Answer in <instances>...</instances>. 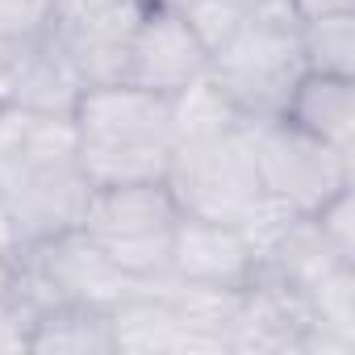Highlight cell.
<instances>
[{
  "instance_id": "cell-21",
  "label": "cell",
  "mask_w": 355,
  "mask_h": 355,
  "mask_svg": "<svg viewBox=\"0 0 355 355\" xmlns=\"http://www.w3.org/2000/svg\"><path fill=\"white\" fill-rule=\"evenodd\" d=\"M0 351H26V322L13 309V301L0 305Z\"/></svg>"
},
{
  "instance_id": "cell-17",
  "label": "cell",
  "mask_w": 355,
  "mask_h": 355,
  "mask_svg": "<svg viewBox=\"0 0 355 355\" xmlns=\"http://www.w3.org/2000/svg\"><path fill=\"white\" fill-rule=\"evenodd\" d=\"M55 0H0V46H38L51 38Z\"/></svg>"
},
{
  "instance_id": "cell-9",
  "label": "cell",
  "mask_w": 355,
  "mask_h": 355,
  "mask_svg": "<svg viewBox=\"0 0 355 355\" xmlns=\"http://www.w3.org/2000/svg\"><path fill=\"white\" fill-rule=\"evenodd\" d=\"M259 263L239 230V222H209L180 214L171 230L167 276L189 284H218V288H247Z\"/></svg>"
},
{
  "instance_id": "cell-10",
  "label": "cell",
  "mask_w": 355,
  "mask_h": 355,
  "mask_svg": "<svg viewBox=\"0 0 355 355\" xmlns=\"http://www.w3.org/2000/svg\"><path fill=\"white\" fill-rule=\"evenodd\" d=\"M109 330H113V355H201L218 351L205 334L184 326V318L167 305V297L146 280L134 297H125L117 309H109ZM222 355V351H218Z\"/></svg>"
},
{
  "instance_id": "cell-14",
  "label": "cell",
  "mask_w": 355,
  "mask_h": 355,
  "mask_svg": "<svg viewBox=\"0 0 355 355\" xmlns=\"http://www.w3.org/2000/svg\"><path fill=\"white\" fill-rule=\"evenodd\" d=\"M243 113L234 109V101L214 84V76H197L189 88H180L175 96H167V130H171V146L180 142H201V138H218L226 130H239Z\"/></svg>"
},
{
  "instance_id": "cell-6",
  "label": "cell",
  "mask_w": 355,
  "mask_h": 355,
  "mask_svg": "<svg viewBox=\"0 0 355 355\" xmlns=\"http://www.w3.org/2000/svg\"><path fill=\"white\" fill-rule=\"evenodd\" d=\"M247 138H251V150H255L263 193L293 205L297 214H313L338 189L355 184V159L351 155L301 134L284 117L247 121Z\"/></svg>"
},
{
  "instance_id": "cell-2",
  "label": "cell",
  "mask_w": 355,
  "mask_h": 355,
  "mask_svg": "<svg viewBox=\"0 0 355 355\" xmlns=\"http://www.w3.org/2000/svg\"><path fill=\"white\" fill-rule=\"evenodd\" d=\"M301 71H305V59H301L297 17H293L288 5L255 9L209 55V76L234 101L243 121L280 117V109H284L293 84L301 80Z\"/></svg>"
},
{
  "instance_id": "cell-19",
  "label": "cell",
  "mask_w": 355,
  "mask_h": 355,
  "mask_svg": "<svg viewBox=\"0 0 355 355\" xmlns=\"http://www.w3.org/2000/svg\"><path fill=\"white\" fill-rule=\"evenodd\" d=\"M184 17H189V26L197 30V38L205 42V51L214 55V51L251 17V9L243 5V0H197V5L184 9Z\"/></svg>"
},
{
  "instance_id": "cell-1",
  "label": "cell",
  "mask_w": 355,
  "mask_h": 355,
  "mask_svg": "<svg viewBox=\"0 0 355 355\" xmlns=\"http://www.w3.org/2000/svg\"><path fill=\"white\" fill-rule=\"evenodd\" d=\"M80 138V167L92 189L146 184L167 175L171 130L167 96H155L138 84H92L71 109Z\"/></svg>"
},
{
  "instance_id": "cell-18",
  "label": "cell",
  "mask_w": 355,
  "mask_h": 355,
  "mask_svg": "<svg viewBox=\"0 0 355 355\" xmlns=\"http://www.w3.org/2000/svg\"><path fill=\"white\" fill-rule=\"evenodd\" d=\"M309 218H313L322 243L330 247V255L343 259V263H355V184L338 189V193H334L330 201H322Z\"/></svg>"
},
{
  "instance_id": "cell-24",
  "label": "cell",
  "mask_w": 355,
  "mask_h": 355,
  "mask_svg": "<svg viewBox=\"0 0 355 355\" xmlns=\"http://www.w3.org/2000/svg\"><path fill=\"white\" fill-rule=\"evenodd\" d=\"M17 259L21 255H0V305L13 301V284H17Z\"/></svg>"
},
{
  "instance_id": "cell-22",
  "label": "cell",
  "mask_w": 355,
  "mask_h": 355,
  "mask_svg": "<svg viewBox=\"0 0 355 355\" xmlns=\"http://www.w3.org/2000/svg\"><path fill=\"white\" fill-rule=\"evenodd\" d=\"M297 21L309 17H330V13H355V0H284Z\"/></svg>"
},
{
  "instance_id": "cell-15",
  "label": "cell",
  "mask_w": 355,
  "mask_h": 355,
  "mask_svg": "<svg viewBox=\"0 0 355 355\" xmlns=\"http://www.w3.org/2000/svg\"><path fill=\"white\" fill-rule=\"evenodd\" d=\"M305 71L326 76H355V13H330L297 21Z\"/></svg>"
},
{
  "instance_id": "cell-8",
  "label": "cell",
  "mask_w": 355,
  "mask_h": 355,
  "mask_svg": "<svg viewBox=\"0 0 355 355\" xmlns=\"http://www.w3.org/2000/svg\"><path fill=\"white\" fill-rule=\"evenodd\" d=\"M209 71V51L189 26L180 9H155L146 5L134 38H130V63L125 84H138L155 96H175L197 76Z\"/></svg>"
},
{
  "instance_id": "cell-25",
  "label": "cell",
  "mask_w": 355,
  "mask_h": 355,
  "mask_svg": "<svg viewBox=\"0 0 355 355\" xmlns=\"http://www.w3.org/2000/svg\"><path fill=\"white\" fill-rule=\"evenodd\" d=\"M146 5H155V9H189V5H197V0H146Z\"/></svg>"
},
{
  "instance_id": "cell-11",
  "label": "cell",
  "mask_w": 355,
  "mask_h": 355,
  "mask_svg": "<svg viewBox=\"0 0 355 355\" xmlns=\"http://www.w3.org/2000/svg\"><path fill=\"white\" fill-rule=\"evenodd\" d=\"M280 117L297 125L301 134L355 159V76L301 71Z\"/></svg>"
},
{
  "instance_id": "cell-16",
  "label": "cell",
  "mask_w": 355,
  "mask_h": 355,
  "mask_svg": "<svg viewBox=\"0 0 355 355\" xmlns=\"http://www.w3.org/2000/svg\"><path fill=\"white\" fill-rule=\"evenodd\" d=\"M301 301L318 326L343 338H355V268L351 263H330L318 280L301 288Z\"/></svg>"
},
{
  "instance_id": "cell-27",
  "label": "cell",
  "mask_w": 355,
  "mask_h": 355,
  "mask_svg": "<svg viewBox=\"0 0 355 355\" xmlns=\"http://www.w3.org/2000/svg\"><path fill=\"white\" fill-rule=\"evenodd\" d=\"M0 109H5V101H0Z\"/></svg>"
},
{
  "instance_id": "cell-26",
  "label": "cell",
  "mask_w": 355,
  "mask_h": 355,
  "mask_svg": "<svg viewBox=\"0 0 355 355\" xmlns=\"http://www.w3.org/2000/svg\"><path fill=\"white\" fill-rule=\"evenodd\" d=\"M243 5L255 13V9H268V5H284V0H243Z\"/></svg>"
},
{
  "instance_id": "cell-23",
  "label": "cell",
  "mask_w": 355,
  "mask_h": 355,
  "mask_svg": "<svg viewBox=\"0 0 355 355\" xmlns=\"http://www.w3.org/2000/svg\"><path fill=\"white\" fill-rule=\"evenodd\" d=\"M0 255H21V239H17V226H13L5 201H0Z\"/></svg>"
},
{
  "instance_id": "cell-4",
  "label": "cell",
  "mask_w": 355,
  "mask_h": 355,
  "mask_svg": "<svg viewBox=\"0 0 355 355\" xmlns=\"http://www.w3.org/2000/svg\"><path fill=\"white\" fill-rule=\"evenodd\" d=\"M175 222H180V205H175L171 189L163 180H146V184L92 189L80 230L92 234L101 251L130 276L155 280L167 272Z\"/></svg>"
},
{
  "instance_id": "cell-13",
  "label": "cell",
  "mask_w": 355,
  "mask_h": 355,
  "mask_svg": "<svg viewBox=\"0 0 355 355\" xmlns=\"http://www.w3.org/2000/svg\"><path fill=\"white\" fill-rule=\"evenodd\" d=\"M26 351H67V355H113V330L105 309L51 305L26 330Z\"/></svg>"
},
{
  "instance_id": "cell-12",
  "label": "cell",
  "mask_w": 355,
  "mask_h": 355,
  "mask_svg": "<svg viewBox=\"0 0 355 355\" xmlns=\"http://www.w3.org/2000/svg\"><path fill=\"white\" fill-rule=\"evenodd\" d=\"M84 80L80 71L71 67V59L46 38L38 46H30L21 55V63L13 67L9 76V88H5V105H17V109H30V113H59V117H71L76 101L84 96Z\"/></svg>"
},
{
  "instance_id": "cell-7",
  "label": "cell",
  "mask_w": 355,
  "mask_h": 355,
  "mask_svg": "<svg viewBox=\"0 0 355 355\" xmlns=\"http://www.w3.org/2000/svg\"><path fill=\"white\" fill-rule=\"evenodd\" d=\"M21 259L46 280L51 297L59 305H88V309H117L125 297H134L146 280L130 276L125 268H117L101 243L84 230H67L55 234L30 251H21Z\"/></svg>"
},
{
  "instance_id": "cell-20",
  "label": "cell",
  "mask_w": 355,
  "mask_h": 355,
  "mask_svg": "<svg viewBox=\"0 0 355 355\" xmlns=\"http://www.w3.org/2000/svg\"><path fill=\"white\" fill-rule=\"evenodd\" d=\"M125 5H138V0H55V26L88 21V17H101V13H113V9H125Z\"/></svg>"
},
{
  "instance_id": "cell-5",
  "label": "cell",
  "mask_w": 355,
  "mask_h": 355,
  "mask_svg": "<svg viewBox=\"0 0 355 355\" xmlns=\"http://www.w3.org/2000/svg\"><path fill=\"white\" fill-rule=\"evenodd\" d=\"M0 201L9 205L21 251L80 230L92 184L80 155H0Z\"/></svg>"
},
{
  "instance_id": "cell-3",
  "label": "cell",
  "mask_w": 355,
  "mask_h": 355,
  "mask_svg": "<svg viewBox=\"0 0 355 355\" xmlns=\"http://www.w3.org/2000/svg\"><path fill=\"white\" fill-rule=\"evenodd\" d=\"M163 184L171 189L180 214L209 222H243V214L263 197L247 121L218 138L171 146Z\"/></svg>"
}]
</instances>
